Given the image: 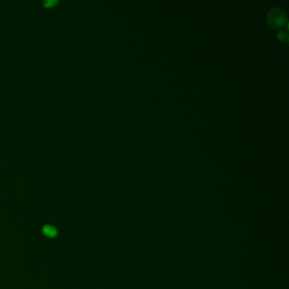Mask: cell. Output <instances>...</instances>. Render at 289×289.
Segmentation results:
<instances>
[{
  "instance_id": "6da1fadb",
  "label": "cell",
  "mask_w": 289,
  "mask_h": 289,
  "mask_svg": "<svg viewBox=\"0 0 289 289\" xmlns=\"http://www.w3.org/2000/svg\"><path fill=\"white\" fill-rule=\"evenodd\" d=\"M267 20L270 26L281 28L288 24V16L285 10L280 7H273L267 13Z\"/></svg>"
},
{
  "instance_id": "3957f363",
  "label": "cell",
  "mask_w": 289,
  "mask_h": 289,
  "mask_svg": "<svg viewBox=\"0 0 289 289\" xmlns=\"http://www.w3.org/2000/svg\"><path fill=\"white\" fill-rule=\"evenodd\" d=\"M277 37L280 40L287 41L288 40V31L287 30H281L277 33Z\"/></svg>"
},
{
  "instance_id": "7a4b0ae2",
  "label": "cell",
  "mask_w": 289,
  "mask_h": 289,
  "mask_svg": "<svg viewBox=\"0 0 289 289\" xmlns=\"http://www.w3.org/2000/svg\"><path fill=\"white\" fill-rule=\"evenodd\" d=\"M42 232L44 233L45 236L49 238H54L57 235V231L54 227L51 226H46L42 228Z\"/></svg>"
}]
</instances>
